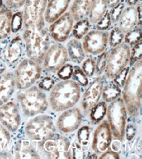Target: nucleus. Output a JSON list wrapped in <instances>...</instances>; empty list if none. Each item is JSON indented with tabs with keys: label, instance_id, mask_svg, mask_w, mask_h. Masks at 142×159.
<instances>
[{
	"label": "nucleus",
	"instance_id": "nucleus-1",
	"mask_svg": "<svg viewBox=\"0 0 142 159\" xmlns=\"http://www.w3.org/2000/svg\"><path fill=\"white\" fill-rule=\"evenodd\" d=\"M21 32L27 57L42 65L43 57L52 44L43 17H24V25Z\"/></svg>",
	"mask_w": 142,
	"mask_h": 159
},
{
	"label": "nucleus",
	"instance_id": "nucleus-2",
	"mask_svg": "<svg viewBox=\"0 0 142 159\" xmlns=\"http://www.w3.org/2000/svg\"><path fill=\"white\" fill-rule=\"evenodd\" d=\"M141 82L142 60L135 62L130 66L124 85L121 88V98L123 99L130 120H140L141 111Z\"/></svg>",
	"mask_w": 142,
	"mask_h": 159
},
{
	"label": "nucleus",
	"instance_id": "nucleus-3",
	"mask_svg": "<svg viewBox=\"0 0 142 159\" xmlns=\"http://www.w3.org/2000/svg\"><path fill=\"white\" fill-rule=\"evenodd\" d=\"M49 107L55 113L76 106L82 95V87L73 80H60L48 92Z\"/></svg>",
	"mask_w": 142,
	"mask_h": 159
},
{
	"label": "nucleus",
	"instance_id": "nucleus-4",
	"mask_svg": "<svg viewBox=\"0 0 142 159\" xmlns=\"http://www.w3.org/2000/svg\"><path fill=\"white\" fill-rule=\"evenodd\" d=\"M16 101L22 115L27 119L43 114L49 108L47 92L38 88L36 84L27 89L17 90Z\"/></svg>",
	"mask_w": 142,
	"mask_h": 159
},
{
	"label": "nucleus",
	"instance_id": "nucleus-5",
	"mask_svg": "<svg viewBox=\"0 0 142 159\" xmlns=\"http://www.w3.org/2000/svg\"><path fill=\"white\" fill-rule=\"evenodd\" d=\"M72 140L59 132L41 141L35 142L41 157L46 158H70L69 148Z\"/></svg>",
	"mask_w": 142,
	"mask_h": 159
},
{
	"label": "nucleus",
	"instance_id": "nucleus-6",
	"mask_svg": "<svg viewBox=\"0 0 142 159\" xmlns=\"http://www.w3.org/2000/svg\"><path fill=\"white\" fill-rule=\"evenodd\" d=\"M23 131L27 139L33 142L46 139L58 132L53 118L44 113L29 118L25 124Z\"/></svg>",
	"mask_w": 142,
	"mask_h": 159
},
{
	"label": "nucleus",
	"instance_id": "nucleus-7",
	"mask_svg": "<svg viewBox=\"0 0 142 159\" xmlns=\"http://www.w3.org/2000/svg\"><path fill=\"white\" fill-rule=\"evenodd\" d=\"M13 74L16 89L21 90L36 84L43 74V70L41 65L26 57L16 66Z\"/></svg>",
	"mask_w": 142,
	"mask_h": 159
},
{
	"label": "nucleus",
	"instance_id": "nucleus-8",
	"mask_svg": "<svg viewBox=\"0 0 142 159\" xmlns=\"http://www.w3.org/2000/svg\"><path fill=\"white\" fill-rule=\"evenodd\" d=\"M106 117L113 139L123 141L125 129L128 121V114L121 96L107 104Z\"/></svg>",
	"mask_w": 142,
	"mask_h": 159
},
{
	"label": "nucleus",
	"instance_id": "nucleus-9",
	"mask_svg": "<svg viewBox=\"0 0 142 159\" xmlns=\"http://www.w3.org/2000/svg\"><path fill=\"white\" fill-rule=\"evenodd\" d=\"M130 47L125 42L108 49L107 67L103 76L105 79L112 80L121 70L130 66Z\"/></svg>",
	"mask_w": 142,
	"mask_h": 159
},
{
	"label": "nucleus",
	"instance_id": "nucleus-10",
	"mask_svg": "<svg viewBox=\"0 0 142 159\" xmlns=\"http://www.w3.org/2000/svg\"><path fill=\"white\" fill-rule=\"evenodd\" d=\"M69 61L65 45L58 42H52L42 60L43 73L55 75L64 64Z\"/></svg>",
	"mask_w": 142,
	"mask_h": 159
},
{
	"label": "nucleus",
	"instance_id": "nucleus-11",
	"mask_svg": "<svg viewBox=\"0 0 142 159\" xmlns=\"http://www.w3.org/2000/svg\"><path fill=\"white\" fill-rule=\"evenodd\" d=\"M105 77L103 75L95 76L89 82L87 87H85L84 92L80 98V109L83 115L87 116L92 107L96 105L102 99V93Z\"/></svg>",
	"mask_w": 142,
	"mask_h": 159
},
{
	"label": "nucleus",
	"instance_id": "nucleus-12",
	"mask_svg": "<svg viewBox=\"0 0 142 159\" xmlns=\"http://www.w3.org/2000/svg\"><path fill=\"white\" fill-rule=\"evenodd\" d=\"M84 115L79 107L74 106L61 112L56 120L57 131L62 134H73L83 123Z\"/></svg>",
	"mask_w": 142,
	"mask_h": 159
},
{
	"label": "nucleus",
	"instance_id": "nucleus-13",
	"mask_svg": "<svg viewBox=\"0 0 142 159\" xmlns=\"http://www.w3.org/2000/svg\"><path fill=\"white\" fill-rule=\"evenodd\" d=\"M74 19L68 11L62 14L54 22L47 25L48 34L53 42L65 43L72 35Z\"/></svg>",
	"mask_w": 142,
	"mask_h": 159
},
{
	"label": "nucleus",
	"instance_id": "nucleus-14",
	"mask_svg": "<svg viewBox=\"0 0 142 159\" xmlns=\"http://www.w3.org/2000/svg\"><path fill=\"white\" fill-rule=\"evenodd\" d=\"M82 45L87 55L96 57L108 49V32L92 28L82 38Z\"/></svg>",
	"mask_w": 142,
	"mask_h": 159
},
{
	"label": "nucleus",
	"instance_id": "nucleus-15",
	"mask_svg": "<svg viewBox=\"0 0 142 159\" xmlns=\"http://www.w3.org/2000/svg\"><path fill=\"white\" fill-rule=\"evenodd\" d=\"M0 124L10 133L18 131L22 124V116L17 101L9 100L0 106Z\"/></svg>",
	"mask_w": 142,
	"mask_h": 159
},
{
	"label": "nucleus",
	"instance_id": "nucleus-16",
	"mask_svg": "<svg viewBox=\"0 0 142 159\" xmlns=\"http://www.w3.org/2000/svg\"><path fill=\"white\" fill-rule=\"evenodd\" d=\"M2 60L7 67H16L18 63L26 57V49L22 35L15 34L11 40L7 42L2 52Z\"/></svg>",
	"mask_w": 142,
	"mask_h": 159
},
{
	"label": "nucleus",
	"instance_id": "nucleus-17",
	"mask_svg": "<svg viewBox=\"0 0 142 159\" xmlns=\"http://www.w3.org/2000/svg\"><path fill=\"white\" fill-rule=\"evenodd\" d=\"M113 136L107 119H103L92 132L91 148L97 154H101L110 148Z\"/></svg>",
	"mask_w": 142,
	"mask_h": 159
},
{
	"label": "nucleus",
	"instance_id": "nucleus-18",
	"mask_svg": "<svg viewBox=\"0 0 142 159\" xmlns=\"http://www.w3.org/2000/svg\"><path fill=\"white\" fill-rule=\"evenodd\" d=\"M12 150V157L15 158H41L35 142L27 139L25 134L15 140Z\"/></svg>",
	"mask_w": 142,
	"mask_h": 159
},
{
	"label": "nucleus",
	"instance_id": "nucleus-19",
	"mask_svg": "<svg viewBox=\"0 0 142 159\" xmlns=\"http://www.w3.org/2000/svg\"><path fill=\"white\" fill-rule=\"evenodd\" d=\"M72 0H47L42 13L46 24L54 22L68 11Z\"/></svg>",
	"mask_w": 142,
	"mask_h": 159
},
{
	"label": "nucleus",
	"instance_id": "nucleus-20",
	"mask_svg": "<svg viewBox=\"0 0 142 159\" xmlns=\"http://www.w3.org/2000/svg\"><path fill=\"white\" fill-rule=\"evenodd\" d=\"M16 90L14 74L12 70H6L0 75V106L9 101Z\"/></svg>",
	"mask_w": 142,
	"mask_h": 159
},
{
	"label": "nucleus",
	"instance_id": "nucleus-21",
	"mask_svg": "<svg viewBox=\"0 0 142 159\" xmlns=\"http://www.w3.org/2000/svg\"><path fill=\"white\" fill-rule=\"evenodd\" d=\"M116 26L124 33L138 26L135 6H125Z\"/></svg>",
	"mask_w": 142,
	"mask_h": 159
},
{
	"label": "nucleus",
	"instance_id": "nucleus-22",
	"mask_svg": "<svg viewBox=\"0 0 142 159\" xmlns=\"http://www.w3.org/2000/svg\"><path fill=\"white\" fill-rule=\"evenodd\" d=\"M66 49H67L68 60L75 65H80L82 61L86 58L87 54L82 47L81 40H77L73 37H70L66 42Z\"/></svg>",
	"mask_w": 142,
	"mask_h": 159
},
{
	"label": "nucleus",
	"instance_id": "nucleus-23",
	"mask_svg": "<svg viewBox=\"0 0 142 159\" xmlns=\"http://www.w3.org/2000/svg\"><path fill=\"white\" fill-rule=\"evenodd\" d=\"M93 1L94 0H72L68 12L71 13L75 22L88 17Z\"/></svg>",
	"mask_w": 142,
	"mask_h": 159
},
{
	"label": "nucleus",
	"instance_id": "nucleus-24",
	"mask_svg": "<svg viewBox=\"0 0 142 159\" xmlns=\"http://www.w3.org/2000/svg\"><path fill=\"white\" fill-rule=\"evenodd\" d=\"M12 11L3 5L0 9V41L6 40L11 35Z\"/></svg>",
	"mask_w": 142,
	"mask_h": 159
},
{
	"label": "nucleus",
	"instance_id": "nucleus-25",
	"mask_svg": "<svg viewBox=\"0 0 142 159\" xmlns=\"http://www.w3.org/2000/svg\"><path fill=\"white\" fill-rule=\"evenodd\" d=\"M92 127L85 124L81 125L77 130L75 139L79 143L82 150L86 152L91 148V142H92Z\"/></svg>",
	"mask_w": 142,
	"mask_h": 159
},
{
	"label": "nucleus",
	"instance_id": "nucleus-26",
	"mask_svg": "<svg viewBox=\"0 0 142 159\" xmlns=\"http://www.w3.org/2000/svg\"><path fill=\"white\" fill-rule=\"evenodd\" d=\"M121 96V88H120L112 80H105L102 93V100L108 104Z\"/></svg>",
	"mask_w": 142,
	"mask_h": 159
},
{
	"label": "nucleus",
	"instance_id": "nucleus-27",
	"mask_svg": "<svg viewBox=\"0 0 142 159\" xmlns=\"http://www.w3.org/2000/svg\"><path fill=\"white\" fill-rule=\"evenodd\" d=\"M107 7L106 0H94L92 2V7L90 8L88 13V19L92 23V27L99 22L100 19L107 12Z\"/></svg>",
	"mask_w": 142,
	"mask_h": 159
},
{
	"label": "nucleus",
	"instance_id": "nucleus-28",
	"mask_svg": "<svg viewBox=\"0 0 142 159\" xmlns=\"http://www.w3.org/2000/svg\"><path fill=\"white\" fill-rule=\"evenodd\" d=\"M107 103L101 99L96 105L92 107L87 114V118L93 125H97L105 119L107 114Z\"/></svg>",
	"mask_w": 142,
	"mask_h": 159
},
{
	"label": "nucleus",
	"instance_id": "nucleus-29",
	"mask_svg": "<svg viewBox=\"0 0 142 159\" xmlns=\"http://www.w3.org/2000/svg\"><path fill=\"white\" fill-rule=\"evenodd\" d=\"M139 133V126L136 121L131 120L127 121L125 129V136L123 141L126 142L127 151H130L134 148L135 142L136 140L137 134Z\"/></svg>",
	"mask_w": 142,
	"mask_h": 159
},
{
	"label": "nucleus",
	"instance_id": "nucleus-30",
	"mask_svg": "<svg viewBox=\"0 0 142 159\" xmlns=\"http://www.w3.org/2000/svg\"><path fill=\"white\" fill-rule=\"evenodd\" d=\"M92 28V25L88 17L77 20L74 22L71 37L77 40H82Z\"/></svg>",
	"mask_w": 142,
	"mask_h": 159
},
{
	"label": "nucleus",
	"instance_id": "nucleus-31",
	"mask_svg": "<svg viewBox=\"0 0 142 159\" xmlns=\"http://www.w3.org/2000/svg\"><path fill=\"white\" fill-rule=\"evenodd\" d=\"M125 33L116 26H113L108 31V49L124 42Z\"/></svg>",
	"mask_w": 142,
	"mask_h": 159
},
{
	"label": "nucleus",
	"instance_id": "nucleus-32",
	"mask_svg": "<svg viewBox=\"0 0 142 159\" xmlns=\"http://www.w3.org/2000/svg\"><path fill=\"white\" fill-rule=\"evenodd\" d=\"M80 66L89 79H92L96 76V61L95 57L91 55H87L82 62L80 64Z\"/></svg>",
	"mask_w": 142,
	"mask_h": 159
},
{
	"label": "nucleus",
	"instance_id": "nucleus-33",
	"mask_svg": "<svg viewBox=\"0 0 142 159\" xmlns=\"http://www.w3.org/2000/svg\"><path fill=\"white\" fill-rule=\"evenodd\" d=\"M24 25V14L23 10H17L12 12V21H11V32L13 34H18L22 32Z\"/></svg>",
	"mask_w": 142,
	"mask_h": 159
},
{
	"label": "nucleus",
	"instance_id": "nucleus-34",
	"mask_svg": "<svg viewBox=\"0 0 142 159\" xmlns=\"http://www.w3.org/2000/svg\"><path fill=\"white\" fill-rule=\"evenodd\" d=\"M141 26H136L131 29L126 33H125L124 37V42L127 44L130 47L132 46L137 44L138 42L142 41V36H141Z\"/></svg>",
	"mask_w": 142,
	"mask_h": 159
},
{
	"label": "nucleus",
	"instance_id": "nucleus-35",
	"mask_svg": "<svg viewBox=\"0 0 142 159\" xmlns=\"http://www.w3.org/2000/svg\"><path fill=\"white\" fill-rule=\"evenodd\" d=\"M72 80L75 82H77L82 88L87 87L89 84V78L85 75L83 70H82L79 65H75L73 66V72H72Z\"/></svg>",
	"mask_w": 142,
	"mask_h": 159
},
{
	"label": "nucleus",
	"instance_id": "nucleus-36",
	"mask_svg": "<svg viewBox=\"0 0 142 159\" xmlns=\"http://www.w3.org/2000/svg\"><path fill=\"white\" fill-rule=\"evenodd\" d=\"M56 82H57L56 78L52 76V75H44V73H43L42 76H41V78L37 80L36 84L42 90L48 93L52 87H53V85H54Z\"/></svg>",
	"mask_w": 142,
	"mask_h": 159
},
{
	"label": "nucleus",
	"instance_id": "nucleus-37",
	"mask_svg": "<svg viewBox=\"0 0 142 159\" xmlns=\"http://www.w3.org/2000/svg\"><path fill=\"white\" fill-rule=\"evenodd\" d=\"M108 49L105 52L100 53L95 57V61H96V76L103 75L107 67V60Z\"/></svg>",
	"mask_w": 142,
	"mask_h": 159
},
{
	"label": "nucleus",
	"instance_id": "nucleus-38",
	"mask_svg": "<svg viewBox=\"0 0 142 159\" xmlns=\"http://www.w3.org/2000/svg\"><path fill=\"white\" fill-rule=\"evenodd\" d=\"M125 3L124 0H121V2H119L116 5H115L114 7H112L111 8H109L108 9V12H109L110 17H111V19L112 24L113 26H116L119 20L123 10L125 7Z\"/></svg>",
	"mask_w": 142,
	"mask_h": 159
},
{
	"label": "nucleus",
	"instance_id": "nucleus-39",
	"mask_svg": "<svg viewBox=\"0 0 142 159\" xmlns=\"http://www.w3.org/2000/svg\"><path fill=\"white\" fill-rule=\"evenodd\" d=\"M11 133L0 124V152L7 151L11 143Z\"/></svg>",
	"mask_w": 142,
	"mask_h": 159
},
{
	"label": "nucleus",
	"instance_id": "nucleus-40",
	"mask_svg": "<svg viewBox=\"0 0 142 159\" xmlns=\"http://www.w3.org/2000/svg\"><path fill=\"white\" fill-rule=\"evenodd\" d=\"M73 66L74 65H72V63L67 62L56 72V78L59 80L71 79L73 72Z\"/></svg>",
	"mask_w": 142,
	"mask_h": 159
},
{
	"label": "nucleus",
	"instance_id": "nucleus-41",
	"mask_svg": "<svg viewBox=\"0 0 142 159\" xmlns=\"http://www.w3.org/2000/svg\"><path fill=\"white\" fill-rule=\"evenodd\" d=\"M70 158H85L86 157V152H85L79 143H77L76 139L74 138L73 140H72L71 146L69 148Z\"/></svg>",
	"mask_w": 142,
	"mask_h": 159
},
{
	"label": "nucleus",
	"instance_id": "nucleus-42",
	"mask_svg": "<svg viewBox=\"0 0 142 159\" xmlns=\"http://www.w3.org/2000/svg\"><path fill=\"white\" fill-rule=\"evenodd\" d=\"M112 27H113V24H112L111 19V17H110L109 12L107 10V12L105 13L104 16L100 19V21L97 22V24H95L92 27V28L101 30V31H107L108 32Z\"/></svg>",
	"mask_w": 142,
	"mask_h": 159
},
{
	"label": "nucleus",
	"instance_id": "nucleus-43",
	"mask_svg": "<svg viewBox=\"0 0 142 159\" xmlns=\"http://www.w3.org/2000/svg\"><path fill=\"white\" fill-rule=\"evenodd\" d=\"M140 60H142V41L130 47V66Z\"/></svg>",
	"mask_w": 142,
	"mask_h": 159
},
{
	"label": "nucleus",
	"instance_id": "nucleus-44",
	"mask_svg": "<svg viewBox=\"0 0 142 159\" xmlns=\"http://www.w3.org/2000/svg\"><path fill=\"white\" fill-rule=\"evenodd\" d=\"M130 66H127L125 68H124L123 70H121V71L118 72L115 77L112 79V80L116 83V84L120 87V88H122L123 85H124L125 82V80L127 78V75H128V73H129Z\"/></svg>",
	"mask_w": 142,
	"mask_h": 159
},
{
	"label": "nucleus",
	"instance_id": "nucleus-45",
	"mask_svg": "<svg viewBox=\"0 0 142 159\" xmlns=\"http://www.w3.org/2000/svg\"><path fill=\"white\" fill-rule=\"evenodd\" d=\"M2 1L5 6L12 11V10L17 11L23 8L27 2V0H2Z\"/></svg>",
	"mask_w": 142,
	"mask_h": 159
},
{
	"label": "nucleus",
	"instance_id": "nucleus-46",
	"mask_svg": "<svg viewBox=\"0 0 142 159\" xmlns=\"http://www.w3.org/2000/svg\"><path fill=\"white\" fill-rule=\"evenodd\" d=\"M120 152H115L111 149L108 148L107 149L106 151L102 152L101 154L98 155V158L101 159H119L121 158V157L120 155Z\"/></svg>",
	"mask_w": 142,
	"mask_h": 159
},
{
	"label": "nucleus",
	"instance_id": "nucleus-47",
	"mask_svg": "<svg viewBox=\"0 0 142 159\" xmlns=\"http://www.w3.org/2000/svg\"><path fill=\"white\" fill-rule=\"evenodd\" d=\"M122 143H123V141H121L119 139H113L111 143V145H110V148L113 151L120 152L122 150V146H123Z\"/></svg>",
	"mask_w": 142,
	"mask_h": 159
},
{
	"label": "nucleus",
	"instance_id": "nucleus-48",
	"mask_svg": "<svg viewBox=\"0 0 142 159\" xmlns=\"http://www.w3.org/2000/svg\"><path fill=\"white\" fill-rule=\"evenodd\" d=\"M135 9H136V16L137 22H138V26H142V4L141 1H140L136 5H135Z\"/></svg>",
	"mask_w": 142,
	"mask_h": 159
},
{
	"label": "nucleus",
	"instance_id": "nucleus-49",
	"mask_svg": "<svg viewBox=\"0 0 142 159\" xmlns=\"http://www.w3.org/2000/svg\"><path fill=\"white\" fill-rule=\"evenodd\" d=\"M121 0H106L107 2V7H108V9L109 8H111L112 7H114L115 5H116L119 2H121Z\"/></svg>",
	"mask_w": 142,
	"mask_h": 159
},
{
	"label": "nucleus",
	"instance_id": "nucleus-50",
	"mask_svg": "<svg viewBox=\"0 0 142 159\" xmlns=\"http://www.w3.org/2000/svg\"><path fill=\"white\" fill-rule=\"evenodd\" d=\"M7 66L6 65V63L3 61V60L0 59V75L6 71V70H7Z\"/></svg>",
	"mask_w": 142,
	"mask_h": 159
},
{
	"label": "nucleus",
	"instance_id": "nucleus-51",
	"mask_svg": "<svg viewBox=\"0 0 142 159\" xmlns=\"http://www.w3.org/2000/svg\"><path fill=\"white\" fill-rule=\"evenodd\" d=\"M141 0H124L126 6H135Z\"/></svg>",
	"mask_w": 142,
	"mask_h": 159
},
{
	"label": "nucleus",
	"instance_id": "nucleus-52",
	"mask_svg": "<svg viewBox=\"0 0 142 159\" xmlns=\"http://www.w3.org/2000/svg\"><path fill=\"white\" fill-rule=\"evenodd\" d=\"M3 5H4V3H3V1H2V0H0V9H1V7H2Z\"/></svg>",
	"mask_w": 142,
	"mask_h": 159
},
{
	"label": "nucleus",
	"instance_id": "nucleus-53",
	"mask_svg": "<svg viewBox=\"0 0 142 159\" xmlns=\"http://www.w3.org/2000/svg\"><path fill=\"white\" fill-rule=\"evenodd\" d=\"M1 56H2V49L0 48V57H1Z\"/></svg>",
	"mask_w": 142,
	"mask_h": 159
}]
</instances>
